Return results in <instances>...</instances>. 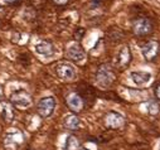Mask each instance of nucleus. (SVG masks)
<instances>
[{
	"mask_svg": "<svg viewBox=\"0 0 160 150\" xmlns=\"http://www.w3.org/2000/svg\"><path fill=\"white\" fill-rule=\"evenodd\" d=\"M24 135L18 129H10L4 136V148L7 150H18V148L23 144Z\"/></svg>",
	"mask_w": 160,
	"mask_h": 150,
	"instance_id": "obj_1",
	"label": "nucleus"
},
{
	"mask_svg": "<svg viewBox=\"0 0 160 150\" xmlns=\"http://www.w3.org/2000/svg\"><path fill=\"white\" fill-rule=\"evenodd\" d=\"M10 101L12 103L19 108V110H27L28 107L32 106V96L25 91V90H18V91H14L12 95H10Z\"/></svg>",
	"mask_w": 160,
	"mask_h": 150,
	"instance_id": "obj_2",
	"label": "nucleus"
},
{
	"mask_svg": "<svg viewBox=\"0 0 160 150\" xmlns=\"http://www.w3.org/2000/svg\"><path fill=\"white\" fill-rule=\"evenodd\" d=\"M115 80V74L112 72V69L108 66H101L97 69L96 73V82L101 88H106L108 86H111V83Z\"/></svg>",
	"mask_w": 160,
	"mask_h": 150,
	"instance_id": "obj_3",
	"label": "nucleus"
},
{
	"mask_svg": "<svg viewBox=\"0 0 160 150\" xmlns=\"http://www.w3.org/2000/svg\"><path fill=\"white\" fill-rule=\"evenodd\" d=\"M57 76L63 81H73L77 77V71L69 62H61L56 66Z\"/></svg>",
	"mask_w": 160,
	"mask_h": 150,
	"instance_id": "obj_4",
	"label": "nucleus"
},
{
	"mask_svg": "<svg viewBox=\"0 0 160 150\" xmlns=\"http://www.w3.org/2000/svg\"><path fill=\"white\" fill-rule=\"evenodd\" d=\"M54 108H56V100L52 96L43 97L38 102V106H37L38 114L42 118H49L54 112Z\"/></svg>",
	"mask_w": 160,
	"mask_h": 150,
	"instance_id": "obj_5",
	"label": "nucleus"
},
{
	"mask_svg": "<svg viewBox=\"0 0 160 150\" xmlns=\"http://www.w3.org/2000/svg\"><path fill=\"white\" fill-rule=\"evenodd\" d=\"M105 124L110 129H120L125 125V119L121 114L115 111H110L105 116Z\"/></svg>",
	"mask_w": 160,
	"mask_h": 150,
	"instance_id": "obj_6",
	"label": "nucleus"
},
{
	"mask_svg": "<svg viewBox=\"0 0 160 150\" xmlns=\"http://www.w3.org/2000/svg\"><path fill=\"white\" fill-rule=\"evenodd\" d=\"M67 56L74 61V62H78V63H81L85 61L86 58V53L83 51V48L79 46L78 43H71L67 48Z\"/></svg>",
	"mask_w": 160,
	"mask_h": 150,
	"instance_id": "obj_7",
	"label": "nucleus"
},
{
	"mask_svg": "<svg viewBox=\"0 0 160 150\" xmlns=\"http://www.w3.org/2000/svg\"><path fill=\"white\" fill-rule=\"evenodd\" d=\"M130 78L136 86H146L151 82V73L146 71H134L130 73Z\"/></svg>",
	"mask_w": 160,
	"mask_h": 150,
	"instance_id": "obj_8",
	"label": "nucleus"
},
{
	"mask_svg": "<svg viewBox=\"0 0 160 150\" xmlns=\"http://www.w3.org/2000/svg\"><path fill=\"white\" fill-rule=\"evenodd\" d=\"M35 52L43 57H52L54 54V46L48 41H42L35 44Z\"/></svg>",
	"mask_w": 160,
	"mask_h": 150,
	"instance_id": "obj_9",
	"label": "nucleus"
},
{
	"mask_svg": "<svg viewBox=\"0 0 160 150\" xmlns=\"http://www.w3.org/2000/svg\"><path fill=\"white\" fill-rule=\"evenodd\" d=\"M67 105L72 111L79 112L83 108V100L81 98V96H79L78 93L72 92L67 96Z\"/></svg>",
	"mask_w": 160,
	"mask_h": 150,
	"instance_id": "obj_10",
	"label": "nucleus"
},
{
	"mask_svg": "<svg viewBox=\"0 0 160 150\" xmlns=\"http://www.w3.org/2000/svg\"><path fill=\"white\" fill-rule=\"evenodd\" d=\"M151 23H150V20H148V19H145V18H142V19H139V20H136L135 23H134V32H135V34H138V35H145V34H148V33H150L151 32Z\"/></svg>",
	"mask_w": 160,
	"mask_h": 150,
	"instance_id": "obj_11",
	"label": "nucleus"
},
{
	"mask_svg": "<svg viewBox=\"0 0 160 150\" xmlns=\"http://www.w3.org/2000/svg\"><path fill=\"white\" fill-rule=\"evenodd\" d=\"M159 52V44L156 42H148L144 47H142V56L145 57V59L151 61L156 57Z\"/></svg>",
	"mask_w": 160,
	"mask_h": 150,
	"instance_id": "obj_12",
	"label": "nucleus"
},
{
	"mask_svg": "<svg viewBox=\"0 0 160 150\" xmlns=\"http://www.w3.org/2000/svg\"><path fill=\"white\" fill-rule=\"evenodd\" d=\"M0 115H2V119L5 122H12L14 120V111H13L12 105L8 102L0 103Z\"/></svg>",
	"mask_w": 160,
	"mask_h": 150,
	"instance_id": "obj_13",
	"label": "nucleus"
},
{
	"mask_svg": "<svg viewBox=\"0 0 160 150\" xmlns=\"http://www.w3.org/2000/svg\"><path fill=\"white\" fill-rule=\"evenodd\" d=\"M131 61V52L129 49V47H122L120 49L118 54H117V58H116V62L120 67H125L130 63Z\"/></svg>",
	"mask_w": 160,
	"mask_h": 150,
	"instance_id": "obj_14",
	"label": "nucleus"
},
{
	"mask_svg": "<svg viewBox=\"0 0 160 150\" xmlns=\"http://www.w3.org/2000/svg\"><path fill=\"white\" fill-rule=\"evenodd\" d=\"M64 150H81V141L74 135H68L64 142Z\"/></svg>",
	"mask_w": 160,
	"mask_h": 150,
	"instance_id": "obj_15",
	"label": "nucleus"
},
{
	"mask_svg": "<svg viewBox=\"0 0 160 150\" xmlns=\"http://www.w3.org/2000/svg\"><path fill=\"white\" fill-rule=\"evenodd\" d=\"M64 126L66 129L68 130H78L79 126H81V121H79V119L76 116V115H67L64 118Z\"/></svg>",
	"mask_w": 160,
	"mask_h": 150,
	"instance_id": "obj_16",
	"label": "nucleus"
},
{
	"mask_svg": "<svg viewBox=\"0 0 160 150\" xmlns=\"http://www.w3.org/2000/svg\"><path fill=\"white\" fill-rule=\"evenodd\" d=\"M146 112L152 116L159 115L160 114V103L158 101H149L146 103Z\"/></svg>",
	"mask_w": 160,
	"mask_h": 150,
	"instance_id": "obj_17",
	"label": "nucleus"
},
{
	"mask_svg": "<svg viewBox=\"0 0 160 150\" xmlns=\"http://www.w3.org/2000/svg\"><path fill=\"white\" fill-rule=\"evenodd\" d=\"M155 96H156V98H159L160 100V83L156 86V88H155Z\"/></svg>",
	"mask_w": 160,
	"mask_h": 150,
	"instance_id": "obj_18",
	"label": "nucleus"
},
{
	"mask_svg": "<svg viewBox=\"0 0 160 150\" xmlns=\"http://www.w3.org/2000/svg\"><path fill=\"white\" fill-rule=\"evenodd\" d=\"M54 2H56L57 4H66L68 0H54Z\"/></svg>",
	"mask_w": 160,
	"mask_h": 150,
	"instance_id": "obj_19",
	"label": "nucleus"
},
{
	"mask_svg": "<svg viewBox=\"0 0 160 150\" xmlns=\"http://www.w3.org/2000/svg\"><path fill=\"white\" fill-rule=\"evenodd\" d=\"M4 2H7V3H14V2H17V0H4Z\"/></svg>",
	"mask_w": 160,
	"mask_h": 150,
	"instance_id": "obj_20",
	"label": "nucleus"
},
{
	"mask_svg": "<svg viewBox=\"0 0 160 150\" xmlns=\"http://www.w3.org/2000/svg\"><path fill=\"white\" fill-rule=\"evenodd\" d=\"M81 150H88V149H81Z\"/></svg>",
	"mask_w": 160,
	"mask_h": 150,
	"instance_id": "obj_21",
	"label": "nucleus"
},
{
	"mask_svg": "<svg viewBox=\"0 0 160 150\" xmlns=\"http://www.w3.org/2000/svg\"><path fill=\"white\" fill-rule=\"evenodd\" d=\"M159 150H160V145H159Z\"/></svg>",
	"mask_w": 160,
	"mask_h": 150,
	"instance_id": "obj_22",
	"label": "nucleus"
},
{
	"mask_svg": "<svg viewBox=\"0 0 160 150\" xmlns=\"http://www.w3.org/2000/svg\"><path fill=\"white\" fill-rule=\"evenodd\" d=\"M0 95H2V91H0Z\"/></svg>",
	"mask_w": 160,
	"mask_h": 150,
	"instance_id": "obj_23",
	"label": "nucleus"
}]
</instances>
